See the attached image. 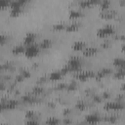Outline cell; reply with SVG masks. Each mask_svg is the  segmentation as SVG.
I'll return each mask as SVG.
<instances>
[{
  "label": "cell",
  "mask_w": 125,
  "mask_h": 125,
  "mask_svg": "<svg viewBox=\"0 0 125 125\" xmlns=\"http://www.w3.org/2000/svg\"><path fill=\"white\" fill-rule=\"evenodd\" d=\"M95 76H96V74L94 73V71H91V70H80L79 72H76V74H75V78L80 81H85V80H88L89 78H92Z\"/></svg>",
  "instance_id": "277c9868"
},
{
  "label": "cell",
  "mask_w": 125,
  "mask_h": 125,
  "mask_svg": "<svg viewBox=\"0 0 125 125\" xmlns=\"http://www.w3.org/2000/svg\"><path fill=\"white\" fill-rule=\"evenodd\" d=\"M46 125H60V120L56 117H49L45 121Z\"/></svg>",
  "instance_id": "d6986e66"
},
{
  "label": "cell",
  "mask_w": 125,
  "mask_h": 125,
  "mask_svg": "<svg viewBox=\"0 0 125 125\" xmlns=\"http://www.w3.org/2000/svg\"><path fill=\"white\" fill-rule=\"evenodd\" d=\"M114 77H115V78H125V68L118 69V70L114 73Z\"/></svg>",
  "instance_id": "cb8c5ba5"
},
{
  "label": "cell",
  "mask_w": 125,
  "mask_h": 125,
  "mask_svg": "<svg viewBox=\"0 0 125 125\" xmlns=\"http://www.w3.org/2000/svg\"><path fill=\"white\" fill-rule=\"evenodd\" d=\"M25 51V46L23 44H20L17 46H14L12 48V53L14 55H20V54H24Z\"/></svg>",
  "instance_id": "8fae6325"
},
{
  "label": "cell",
  "mask_w": 125,
  "mask_h": 125,
  "mask_svg": "<svg viewBox=\"0 0 125 125\" xmlns=\"http://www.w3.org/2000/svg\"><path fill=\"white\" fill-rule=\"evenodd\" d=\"M124 104L120 101H116V102H106L105 104L104 105V109L109 110V109H113V110H119L122 109L124 107Z\"/></svg>",
  "instance_id": "5b68a950"
},
{
  "label": "cell",
  "mask_w": 125,
  "mask_h": 125,
  "mask_svg": "<svg viewBox=\"0 0 125 125\" xmlns=\"http://www.w3.org/2000/svg\"><path fill=\"white\" fill-rule=\"evenodd\" d=\"M35 39H36V34L33 32H28L24 35L23 37V45L26 46H30L32 44H35Z\"/></svg>",
  "instance_id": "ba28073f"
},
{
  "label": "cell",
  "mask_w": 125,
  "mask_h": 125,
  "mask_svg": "<svg viewBox=\"0 0 125 125\" xmlns=\"http://www.w3.org/2000/svg\"><path fill=\"white\" fill-rule=\"evenodd\" d=\"M39 123H38V121L36 120V119H29V120H27L23 125H38Z\"/></svg>",
  "instance_id": "83f0119b"
},
{
  "label": "cell",
  "mask_w": 125,
  "mask_h": 125,
  "mask_svg": "<svg viewBox=\"0 0 125 125\" xmlns=\"http://www.w3.org/2000/svg\"><path fill=\"white\" fill-rule=\"evenodd\" d=\"M20 74H21V75H22V77H23L24 79H25V78H28V77L30 76V72H29L28 70H26V69H23V70H21Z\"/></svg>",
  "instance_id": "f1b7e54d"
},
{
  "label": "cell",
  "mask_w": 125,
  "mask_h": 125,
  "mask_svg": "<svg viewBox=\"0 0 125 125\" xmlns=\"http://www.w3.org/2000/svg\"><path fill=\"white\" fill-rule=\"evenodd\" d=\"M43 91H44V89H43L42 87L36 86V87H34V89H33V94H34V95H39V94H42Z\"/></svg>",
  "instance_id": "484cf974"
},
{
  "label": "cell",
  "mask_w": 125,
  "mask_h": 125,
  "mask_svg": "<svg viewBox=\"0 0 125 125\" xmlns=\"http://www.w3.org/2000/svg\"><path fill=\"white\" fill-rule=\"evenodd\" d=\"M79 27V24L77 22H72V23H69L66 25L65 27V30L68 31V32H73V31H76Z\"/></svg>",
  "instance_id": "ac0fdd59"
},
{
  "label": "cell",
  "mask_w": 125,
  "mask_h": 125,
  "mask_svg": "<svg viewBox=\"0 0 125 125\" xmlns=\"http://www.w3.org/2000/svg\"><path fill=\"white\" fill-rule=\"evenodd\" d=\"M121 88H122V90H123V91L125 92V82H124V83L122 84V87H121Z\"/></svg>",
  "instance_id": "836d02e7"
},
{
  "label": "cell",
  "mask_w": 125,
  "mask_h": 125,
  "mask_svg": "<svg viewBox=\"0 0 125 125\" xmlns=\"http://www.w3.org/2000/svg\"><path fill=\"white\" fill-rule=\"evenodd\" d=\"M66 89H67V90H70V91L75 90V89H76V84H75L74 82H71V83H69V84L66 86Z\"/></svg>",
  "instance_id": "f546056e"
},
{
  "label": "cell",
  "mask_w": 125,
  "mask_h": 125,
  "mask_svg": "<svg viewBox=\"0 0 125 125\" xmlns=\"http://www.w3.org/2000/svg\"><path fill=\"white\" fill-rule=\"evenodd\" d=\"M96 3H98V2L97 1H81V2H79V6L82 8H87V7H90Z\"/></svg>",
  "instance_id": "44dd1931"
},
{
  "label": "cell",
  "mask_w": 125,
  "mask_h": 125,
  "mask_svg": "<svg viewBox=\"0 0 125 125\" xmlns=\"http://www.w3.org/2000/svg\"><path fill=\"white\" fill-rule=\"evenodd\" d=\"M26 3L25 0H17V1H11L10 2V9L11 8H22V6Z\"/></svg>",
  "instance_id": "5bb4252c"
},
{
  "label": "cell",
  "mask_w": 125,
  "mask_h": 125,
  "mask_svg": "<svg viewBox=\"0 0 125 125\" xmlns=\"http://www.w3.org/2000/svg\"><path fill=\"white\" fill-rule=\"evenodd\" d=\"M115 15H116V12L114 10H110V9L102 11V13L100 14L101 18H103V19H112L115 17Z\"/></svg>",
  "instance_id": "30bf717a"
},
{
  "label": "cell",
  "mask_w": 125,
  "mask_h": 125,
  "mask_svg": "<svg viewBox=\"0 0 125 125\" xmlns=\"http://www.w3.org/2000/svg\"><path fill=\"white\" fill-rule=\"evenodd\" d=\"M65 27H66V25L64 23H62V22H58V23H55L53 25V29H55L57 31L63 30V29H65Z\"/></svg>",
  "instance_id": "7402d4cb"
},
{
  "label": "cell",
  "mask_w": 125,
  "mask_h": 125,
  "mask_svg": "<svg viewBox=\"0 0 125 125\" xmlns=\"http://www.w3.org/2000/svg\"><path fill=\"white\" fill-rule=\"evenodd\" d=\"M120 4H121V5H125V1H121Z\"/></svg>",
  "instance_id": "d590c367"
},
{
  "label": "cell",
  "mask_w": 125,
  "mask_h": 125,
  "mask_svg": "<svg viewBox=\"0 0 125 125\" xmlns=\"http://www.w3.org/2000/svg\"><path fill=\"white\" fill-rule=\"evenodd\" d=\"M114 27L111 25V24H105L102 27H100L97 31V35L98 37L100 38H105V37H108L110 35H112L114 33Z\"/></svg>",
  "instance_id": "6da1fadb"
},
{
  "label": "cell",
  "mask_w": 125,
  "mask_h": 125,
  "mask_svg": "<svg viewBox=\"0 0 125 125\" xmlns=\"http://www.w3.org/2000/svg\"><path fill=\"white\" fill-rule=\"evenodd\" d=\"M6 40H7V37H6L4 34H1V36H0V43H1V46H3V45L5 44Z\"/></svg>",
  "instance_id": "1f68e13d"
},
{
  "label": "cell",
  "mask_w": 125,
  "mask_h": 125,
  "mask_svg": "<svg viewBox=\"0 0 125 125\" xmlns=\"http://www.w3.org/2000/svg\"><path fill=\"white\" fill-rule=\"evenodd\" d=\"M8 6H10V2H8V1H1L0 2V7L2 9L5 7H8Z\"/></svg>",
  "instance_id": "4dcf8cb0"
},
{
  "label": "cell",
  "mask_w": 125,
  "mask_h": 125,
  "mask_svg": "<svg viewBox=\"0 0 125 125\" xmlns=\"http://www.w3.org/2000/svg\"><path fill=\"white\" fill-rule=\"evenodd\" d=\"M110 72H111V69H109V68H103V69L98 71V73L96 74V78L97 79H101V78L106 76L107 74H109Z\"/></svg>",
  "instance_id": "9a60e30c"
},
{
  "label": "cell",
  "mask_w": 125,
  "mask_h": 125,
  "mask_svg": "<svg viewBox=\"0 0 125 125\" xmlns=\"http://www.w3.org/2000/svg\"><path fill=\"white\" fill-rule=\"evenodd\" d=\"M22 12V8H11L10 9V15L12 17H18Z\"/></svg>",
  "instance_id": "ffe728a7"
},
{
  "label": "cell",
  "mask_w": 125,
  "mask_h": 125,
  "mask_svg": "<svg viewBox=\"0 0 125 125\" xmlns=\"http://www.w3.org/2000/svg\"><path fill=\"white\" fill-rule=\"evenodd\" d=\"M86 47H87V46H86V43H85L84 41H81V40L75 41V42L72 44V46H71V48H72L73 51H83Z\"/></svg>",
  "instance_id": "9c48e42d"
},
{
  "label": "cell",
  "mask_w": 125,
  "mask_h": 125,
  "mask_svg": "<svg viewBox=\"0 0 125 125\" xmlns=\"http://www.w3.org/2000/svg\"><path fill=\"white\" fill-rule=\"evenodd\" d=\"M97 52H98V49L95 47H86L83 50V55L85 57H91V56H94Z\"/></svg>",
  "instance_id": "4fadbf2b"
},
{
  "label": "cell",
  "mask_w": 125,
  "mask_h": 125,
  "mask_svg": "<svg viewBox=\"0 0 125 125\" xmlns=\"http://www.w3.org/2000/svg\"><path fill=\"white\" fill-rule=\"evenodd\" d=\"M51 46H52V41H51L50 39H48V38L43 39V40L39 43L40 49H49Z\"/></svg>",
  "instance_id": "2e32d148"
},
{
  "label": "cell",
  "mask_w": 125,
  "mask_h": 125,
  "mask_svg": "<svg viewBox=\"0 0 125 125\" xmlns=\"http://www.w3.org/2000/svg\"><path fill=\"white\" fill-rule=\"evenodd\" d=\"M109 5H110V2H109V1H106V0L100 2V6H101V10H102V11L108 10V9H109Z\"/></svg>",
  "instance_id": "603a6c76"
},
{
  "label": "cell",
  "mask_w": 125,
  "mask_h": 125,
  "mask_svg": "<svg viewBox=\"0 0 125 125\" xmlns=\"http://www.w3.org/2000/svg\"><path fill=\"white\" fill-rule=\"evenodd\" d=\"M93 100H94V101H95V102H96V103H100V102H101V100H102V99H101V98H100V97H98V96H95V97H94V99H93Z\"/></svg>",
  "instance_id": "d6a6232c"
},
{
  "label": "cell",
  "mask_w": 125,
  "mask_h": 125,
  "mask_svg": "<svg viewBox=\"0 0 125 125\" xmlns=\"http://www.w3.org/2000/svg\"><path fill=\"white\" fill-rule=\"evenodd\" d=\"M68 15H69V18L70 19H77V18H79V17L82 16V12L80 10H78V9H71L69 11V14Z\"/></svg>",
  "instance_id": "e0dca14e"
},
{
  "label": "cell",
  "mask_w": 125,
  "mask_h": 125,
  "mask_svg": "<svg viewBox=\"0 0 125 125\" xmlns=\"http://www.w3.org/2000/svg\"><path fill=\"white\" fill-rule=\"evenodd\" d=\"M121 49H122V51H123V52L125 51V44H123V45H122V48H121Z\"/></svg>",
  "instance_id": "e575fe53"
},
{
  "label": "cell",
  "mask_w": 125,
  "mask_h": 125,
  "mask_svg": "<svg viewBox=\"0 0 125 125\" xmlns=\"http://www.w3.org/2000/svg\"><path fill=\"white\" fill-rule=\"evenodd\" d=\"M25 118L27 120L29 119H35V112L32 111V110H28L25 112Z\"/></svg>",
  "instance_id": "d4e9b609"
},
{
  "label": "cell",
  "mask_w": 125,
  "mask_h": 125,
  "mask_svg": "<svg viewBox=\"0 0 125 125\" xmlns=\"http://www.w3.org/2000/svg\"><path fill=\"white\" fill-rule=\"evenodd\" d=\"M62 75H63V74L62 73L61 70H54V71H52V72L50 73L49 79H50L51 81H57V80H60Z\"/></svg>",
  "instance_id": "7c38bea8"
},
{
  "label": "cell",
  "mask_w": 125,
  "mask_h": 125,
  "mask_svg": "<svg viewBox=\"0 0 125 125\" xmlns=\"http://www.w3.org/2000/svg\"><path fill=\"white\" fill-rule=\"evenodd\" d=\"M18 101L17 100H7V101H2L1 102V108L3 110L5 109H14L18 105Z\"/></svg>",
  "instance_id": "52a82bcc"
},
{
  "label": "cell",
  "mask_w": 125,
  "mask_h": 125,
  "mask_svg": "<svg viewBox=\"0 0 125 125\" xmlns=\"http://www.w3.org/2000/svg\"><path fill=\"white\" fill-rule=\"evenodd\" d=\"M101 117L98 113H89L85 116V122L89 125H96L100 122Z\"/></svg>",
  "instance_id": "8992f818"
},
{
  "label": "cell",
  "mask_w": 125,
  "mask_h": 125,
  "mask_svg": "<svg viewBox=\"0 0 125 125\" xmlns=\"http://www.w3.org/2000/svg\"><path fill=\"white\" fill-rule=\"evenodd\" d=\"M76 107H77L78 109H80V110H83V109H85L86 104H85V103H84V102L79 101V102H77V104H76Z\"/></svg>",
  "instance_id": "4316f807"
},
{
  "label": "cell",
  "mask_w": 125,
  "mask_h": 125,
  "mask_svg": "<svg viewBox=\"0 0 125 125\" xmlns=\"http://www.w3.org/2000/svg\"><path fill=\"white\" fill-rule=\"evenodd\" d=\"M66 66L69 68L70 71H75V72H79L81 70V66H82V63H81V61L80 59H78L77 57H71L67 63H66Z\"/></svg>",
  "instance_id": "7a4b0ae2"
},
{
  "label": "cell",
  "mask_w": 125,
  "mask_h": 125,
  "mask_svg": "<svg viewBox=\"0 0 125 125\" xmlns=\"http://www.w3.org/2000/svg\"><path fill=\"white\" fill-rule=\"evenodd\" d=\"M40 52V47L37 44H32L30 46H26L25 47V51H24V56L28 59H32L35 58Z\"/></svg>",
  "instance_id": "3957f363"
}]
</instances>
